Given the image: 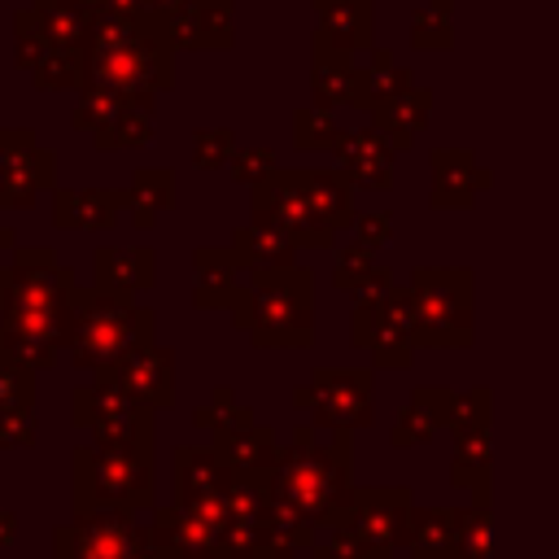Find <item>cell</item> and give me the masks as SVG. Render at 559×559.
<instances>
[{"mask_svg": "<svg viewBox=\"0 0 559 559\" xmlns=\"http://www.w3.org/2000/svg\"><path fill=\"white\" fill-rule=\"evenodd\" d=\"M74 537H79V546L74 550L66 546L70 559H148L144 542L127 528V520H105L100 515L92 524H79Z\"/></svg>", "mask_w": 559, "mask_h": 559, "instance_id": "6da1fadb", "label": "cell"}, {"mask_svg": "<svg viewBox=\"0 0 559 559\" xmlns=\"http://www.w3.org/2000/svg\"><path fill=\"white\" fill-rule=\"evenodd\" d=\"M92 480H96V493H100L105 502H114V507H127L131 493L144 489V472H140V463H131L127 454H105V459H96Z\"/></svg>", "mask_w": 559, "mask_h": 559, "instance_id": "7a4b0ae2", "label": "cell"}]
</instances>
